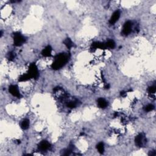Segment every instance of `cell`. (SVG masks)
Here are the masks:
<instances>
[{
    "label": "cell",
    "mask_w": 156,
    "mask_h": 156,
    "mask_svg": "<svg viewBox=\"0 0 156 156\" xmlns=\"http://www.w3.org/2000/svg\"><path fill=\"white\" fill-rule=\"evenodd\" d=\"M135 142L136 145L141 147V146H143V145L145 144V143L146 142L145 137V136L143 135V134H139L136 137H135Z\"/></svg>",
    "instance_id": "277c9868"
},
{
    "label": "cell",
    "mask_w": 156,
    "mask_h": 156,
    "mask_svg": "<svg viewBox=\"0 0 156 156\" xmlns=\"http://www.w3.org/2000/svg\"><path fill=\"white\" fill-rule=\"evenodd\" d=\"M120 16V11H118V10L115 11V12L114 13H113V15H112L111 18H110V21H109L110 24H115L116 22L118 21V20L119 19Z\"/></svg>",
    "instance_id": "52a82bcc"
},
{
    "label": "cell",
    "mask_w": 156,
    "mask_h": 156,
    "mask_svg": "<svg viewBox=\"0 0 156 156\" xmlns=\"http://www.w3.org/2000/svg\"><path fill=\"white\" fill-rule=\"evenodd\" d=\"M68 57L65 54H60L55 57V60L52 65V68L54 70H59L65 65L67 62Z\"/></svg>",
    "instance_id": "6da1fadb"
},
{
    "label": "cell",
    "mask_w": 156,
    "mask_h": 156,
    "mask_svg": "<svg viewBox=\"0 0 156 156\" xmlns=\"http://www.w3.org/2000/svg\"><path fill=\"white\" fill-rule=\"evenodd\" d=\"M51 51L52 49L50 46H47L42 51V55L45 57H49V56H51Z\"/></svg>",
    "instance_id": "9c48e42d"
},
{
    "label": "cell",
    "mask_w": 156,
    "mask_h": 156,
    "mask_svg": "<svg viewBox=\"0 0 156 156\" xmlns=\"http://www.w3.org/2000/svg\"><path fill=\"white\" fill-rule=\"evenodd\" d=\"M9 92L13 96H16L17 98H20V96H21L18 89L16 85H11V86L9 87Z\"/></svg>",
    "instance_id": "8992f818"
},
{
    "label": "cell",
    "mask_w": 156,
    "mask_h": 156,
    "mask_svg": "<svg viewBox=\"0 0 156 156\" xmlns=\"http://www.w3.org/2000/svg\"><path fill=\"white\" fill-rule=\"evenodd\" d=\"M15 56V54L14 52H9V54H8V59H9V60H12L13 59H14Z\"/></svg>",
    "instance_id": "ac0fdd59"
},
{
    "label": "cell",
    "mask_w": 156,
    "mask_h": 156,
    "mask_svg": "<svg viewBox=\"0 0 156 156\" xmlns=\"http://www.w3.org/2000/svg\"><path fill=\"white\" fill-rule=\"evenodd\" d=\"M51 147L50 144L48 143L47 141L43 140L42 142H41L40 143L39 145H38V148L41 151H46L48 150V149H49V148Z\"/></svg>",
    "instance_id": "ba28073f"
},
{
    "label": "cell",
    "mask_w": 156,
    "mask_h": 156,
    "mask_svg": "<svg viewBox=\"0 0 156 156\" xmlns=\"http://www.w3.org/2000/svg\"><path fill=\"white\" fill-rule=\"evenodd\" d=\"M13 41H14V45L16 46L21 45L24 42L25 39L19 33H15L13 37Z\"/></svg>",
    "instance_id": "3957f363"
},
{
    "label": "cell",
    "mask_w": 156,
    "mask_h": 156,
    "mask_svg": "<svg viewBox=\"0 0 156 156\" xmlns=\"http://www.w3.org/2000/svg\"><path fill=\"white\" fill-rule=\"evenodd\" d=\"M29 126V121L27 119H25L22 121L21 124V127L23 129H28Z\"/></svg>",
    "instance_id": "8fae6325"
},
{
    "label": "cell",
    "mask_w": 156,
    "mask_h": 156,
    "mask_svg": "<svg viewBox=\"0 0 156 156\" xmlns=\"http://www.w3.org/2000/svg\"><path fill=\"white\" fill-rule=\"evenodd\" d=\"M156 86H151V87H149V89H148V92L150 93H154L156 92Z\"/></svg>",
    "instance_id": "d6986e66"
},
{
    "label": "cell",
    "mask_w": 156,
    "mask_h": 156,
    "mask_svg": "<svg viewBox=\"0 0 156 156\" xmlns=\"http://www.w3.org/2000/svg\"><path fill=\"white\" fill-rule=\"evenodd\" d=\"M96 148H97L98 151L99 153L103 154V153H104V144H103V143H99V144L97 145V146H96Z\"/></svg>",
    "instance_id": "7c38bea8"
},
{
    "label": "cell",
    "mask_w": 156,
    "mask_h": 156,
    "mask_svg": "<svg viewBox=\"0 0 156 156\" xmlns=\"http://www.w3.org/2000/svg\"><path fill=\"white\" fill-rule=\"evenodd\" d=\"M31 78V76H30L28 74H24V75L21 76L20 78V79H19V81H21V82H22V81L23 82V81H27V80L30 79Z\"/></svg>",
    "instance_id": "5bb4252c"
},
{
    "label": "cell",
    "mask_w": 156,
    "mask_h": 156,
    "mask_svg": "<svg viewBox=\"0 0 156 156\" xmlns=\"http://www.w3.org/2000/svg\"><path fill=\"white\" fill-rule=\"evenodd\" d=\"M132 31V23L131 21L126 22L124 24L123 29V33L125 35H127L130 34Z\"/></svg>",
    "instance_id": "5b68a950"
},
{
    "label": "cell",
    "mask_w": 156,
    "mask_h": 156,
    "mask_svg": "<svg viewBox=\"0 0 156 156\" xmlns=\"http://www.w3.org/2000/svg\"><path fill=\"white\" fill-rule=\"evenodd\" d=\"M154 109V107L153 105L152 104H148L147 105V106H146L145 107V111L146 112H150V111H152L153 109Z\"/></svg>",
    "instance_id": "2e32d148"
},
{
    "label": "cell",
    "mask_w": 156,
    "mask_h": 156,
    "mask_svg": "<svg viewBox=\"0 0 156 156\" xmlns=\"http://www.w3.org/2000/svg\"><path fill=\"white\" fill-rule=\"evenodd\" d=\"M98 104L100 108L104 109L107 106V102L103 98H99L98 101Z\"/></svg>",
    "instance_id": "30bf717a"
},
{
    "label": "cell",
    "mask_w": 156,
    "mask_h": 156,
    "mask_svg": "<svg viewBox=\"0 0 156 156\" xmlns=\"http://www.w3.org/2000/svg\"><path fill=\"white\" fill-rule=\"evenodd\" d=\"M64 43H65V45H66V46H67L68 48H69V49L72 48L73 46V43L72 41H71L70 38H67V39L64 41Z\"/></svg>",
    "instance_id": "4fadbf2b"
},
{
    "label": "cell",
    "mask_w": 156,
    "mask_h": 156,
    "mask_svg": "<svg viewBox=\"0 0 156 156\" xmlns=\"http://www.w3.org/2000/svg\"><path fill=\"white\" fill-rule=\"evenodd\" d=\"M28 74L31 76V78H37L38 76V69H37V66L34 63L31 64L29 68Z\"/></svg>",
    "instance_id": "7a4b0ae2"
},
{
    "label": "cell",
    "mask_w": 156,
    "mask_h": 156,
    "mask_svg": "<svg viewBox=\"0 0 156 156\" xmlns=\"http://www.w3.org/2000/svg\"><path fill=\"white\" fill-rule=\"evenodd\" d=\"M106 47H108V48H114L115 46V43L114 40H110L108 42L106 43Z\"/></svg>",
    "instance_id": "9a60e30c"
},
{
    "label": "cell",
    "mask_w": 156,
    "mask_h": 156,
    "mask_svg": "<svg viewBox=\"0 0 156 156\" xmlns=\"http://www.w3.org/2000/svg\"><path fill=\"white\" fill-rule=\"evenodd\" d=\"M76 103L74 102H69L67 104V107L71 109L74 108L76 107Z\"/></svg>",
    "instance_id": "e0dca14e"
}]
</instances>
